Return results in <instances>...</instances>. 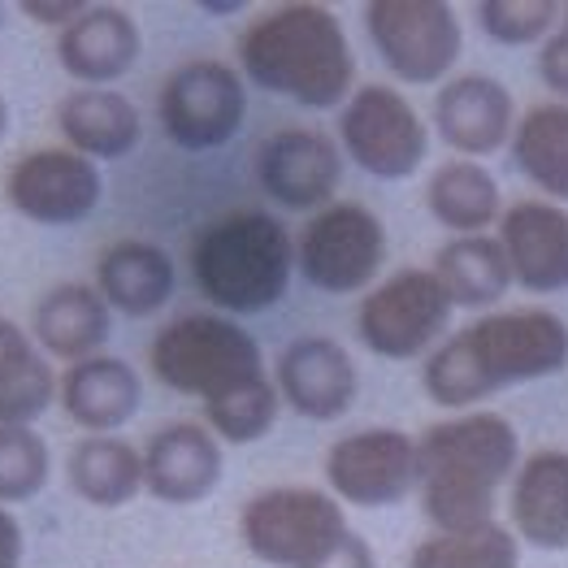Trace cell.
Masks as SVG:
<instances>
[{"instance_id": "1", "label": "cell", "mask_w": 568, "mask_h": 568, "mask_svg": "<svg viewBox=\"0 0 568 568\" xmlns=\"http://www.w3.org/2000/svg\"><path fill=\"white\" fill-rule=\"evenodd\" d=\"M568 369V322L551 308H495L438 343L422 365L429 404L477 413L490 395Z\"/></svg>"}, {"instance_id": "2", "label": "cell", "mask_w": 568, "mask_h": 568, "mask_svg": "<svg viewBox=\"0 0 568 568\" xmlns=\"http://www.w3.org/2000/svg\"><path fill=\"white\" fill-rule=\"evenodd\" d=\"M521 469V438L504 413H456L417 438V495L434 534L495 521L499 490Z\"/></svg>"}, {"instance_id": "3", "label": "cell", "mask_w": 568, "mask_h": 568, "mask_svg": "<svg viewBox=\"0 0 568 568\" xmlns=\"http://www.w3.org/2000/svg\"><path fill=\"white\" fill-rule=\"evenodd\" d=\"M239 74L304 109H343L356 92V52L326 4H278L239 36Z\"/></svg>"}, {"instance_id": "4", "label": "cell", "mask_w": 568, "mask_h": 568, "mask_svg": "<svg viewBox=\"0 0 568 568\" xmlns=\"http://www.w3.org/2000/svg\"><path fill=\"white\" fill-rule=\"evenodd\" d=\"M187 265L195 291L222 317H252L286 295L295 274V239L283 217L265 209H231L191 239Z\"/></svg>"}, {"instance_id": "5", "label": "cell", "mask_w": 568, "mask_h": 568, "mask_svg": "<svg viewBox=\"0 0 568 568\" xmlns=\"http://www.w3.org/2000/svg\"><path fill=\"white\" fill-rule=\"evenodd\" d=\"M148 369L165 390L217 408L231 395L265 382L261 343L222 313H179L148 343Z\"/></svg>"}, {"instance_id": "6", "label": "cell", "mask_w": 568, "mask_h": 568, "mask_svg": "<svg viewBox=\"0 0 568 568\" xmlns=\"http://www.w3.org/2000/svg\"><path fill=\"white\" fill-rule=\"evenodd\" d=\"M352 534L343 504L317 486L256 490L239 513V538L270 568H317Z\"/></svg>"}, {"instance_id": "7", "label": "cell", "mask_w": 568, "mask_h": 568, "mask_svg": "<svg viewBox=\"0 0 568 568\" xmlns=\"http://www.w3.org/2000/svg\"><path fill=\"white\" fill-rule=\"evenodd\" d=\"M386 265V226L374 209L356 200H334L304 222L295 239V270L322 295L374 291Z\"/></svg>"}, {"instance_id": "8", "label": "cell", "mask_w": 568, "mask_h": 568, "mask_svg": "<svg viewBox=\"0 0 568 568\" xmlns=\"http://www.w3.org/2000/svg\"><path fill=\"white\" fill-rule=\"evenodd\" d=\"M365 31L382 65L408 88H443L465 52V27L447 0H369Z\"/></svg>"}, {"instance_id": "9", "label": "cell", "mask_w": 568, "mask_h": 568, "mask_svg": "<svg viewBox=\"0 0 568 568\" xmlns=\"http://www.w3.org/2000/svg\"><path fill=\"white\" fill-rule=\"evenodd\" d=\"M338 152L378 183L413 179L429 156V126L390 83H365L338 109Z\"/></svg>"}, {"instance_id": "10", "label": "cell", "mask_w": 568, "mask_h": 568, "mask_svg": "<svg viewBox=\"0 0 568 568\" xmlns=\"http://www.w3.org/2000/svg\"><path fill=\"white\" fill-rule=\"evenodd\" d=\"M452 300L429 270H399L365 291L356 308V334L378 361H417L438 347L452 322Z\"/></svg>"}, {"instance_id": "11", "label": "cell", "mask_w": 568, "mask_h": 568, "mask_svg": "<svg viewBox=\"0 0 568 568\" xmlns=\"http://www.w3.org/2000/svg\"><path fill=\"white\" fill-rule=\"evenodd\" d=\"M161 131L183 152L226 148L247 122V88L243 74L226 61H187L156 92Z\"/></svg>"}, {"instance_id": "12", "label": "cell", "mask_w": 568, "mask_h": 568, "mask_svg": "<svg viewBox=\"0 0 568 568\" xmlns=\"http://www.w3.org/2000/svg\"><path fill=\"white\" fill-rule=\"evenodd\" d=\"M326 486L352 508H395L417 490V438L369 426L334 438L326 452Z\"/></svg>"}, {"instance_id": "13", "label": "cell", "mask_w": 568, "mask_h": 568, "mask_svg": "<svg viewBox=\"0 0 568 568\" xmlns=\"http://www.w3.org/2000/svg\"><path fill=\"white\" fill-rule=\"evenodd\" d=\"M104 179L95 161L70 148H31L4 174V200L36 226H79L95 213Z\"/></svg>"}, {"instance_id": "14", "label": "cell", "mask_w": 568, "mask_h": 568, "mask_svg": "<svg viewBox=\"0 0 568 568\" xmlns=\"http://www.w3.org/2000/svg\"><path fill=\"white\" fill-rule=\"evenodd\" d=\"M256 183L286 213H322L343 183V152L313 126H283L256 148Z\"/></svg>"}, {"instance_id": "15", "label": "cell", "mask_w": 568, "mask_h": 568, "mask_svg": "<svg viewBox=\"0 0 568 568\" xmlns=\"http://www.w3.org/2000/svg\"><path fill=\"white\" fill-rule=\"evenodd\" d=\"M517 100L495 74H452L434 95V131L456 156L481 161L513 143L517 131Z\"/></svg>"}, {"instance_id": "16", "label": "cell", "mask_w": 568, "mask_h": 568, "mask_svg": "<svg viewBox=\"0 0 568 568\" xmlns=\"http://www.w3.org/2000/svg\"><path fill=\"white\" fill-rule=\"evenodd\" d=\"M274 386L286 408L304 422H338L361 395V369L343 343L326 334H304L278 352Z\"/></svg>"}, {"instance_id": "17", "label": "cell", "mask_w": 568, "mask_h": 568, "mask_svg": "<svg viewBox=\"0 0 568 568\" xmlns=\"http://www.w3.org/2000/svg\"><path fill=\"white\" fill-rule=\"evenodd\" d=\"M226 474L222 438L204 422H170L143 443V490L156 504H204Z\"/></svg>"}, {"instance_id": "18", "label": "cell", "mask_w": 568, "mask_h": 568, "mask_svg": "<svg viewBox=\"0 0 568 568\" xmlns=\"http://www.w3.org/2000/svg\"><path fill=\"white\" fill-rule=\"evenodd\" d=\"M495 239L513 265V283L529 295L568 291V209L551 200H517L504 209Z\"/></svg>"}, {"instance_id": "19", "label": "cell", "mask_w": 568, "mask_h": 568, "mask_svg": "<svg viewBox=\"0 0 568 568\" xmlns=\"http://www.w3.org/2000/svg\"><path fill=\"white\" fill-rule=\"evenodd\" d=\"M140 52V22L118 4H92L79 22L57 31V65L79 79V88H113L135 70Z\"/></svg>"}, {"instance_id": "20", "label": "cell", "mask_w": 568, "mask_h": 568, "mask_svg": "<svg viewBox=\"0 0 568 568\" xmlns=\"http://www.w3.org/2000/svg\"><path fill=\"white\" fill-rule=\"evenodd\" d=\"M513 534L538 551H568V452L538 447L521 456L508 486Z\"/></svg>"}, {"instance_id": "21", "label": "cell", "mask_w": 568, "mask_h": 568, "mask_svg": "<svg viewBox=\"0 0 568 568\" xmlns=\"http://www.w3.org/2000/svg\"><path fill=\"white\" fill-rule=\"evenodd\" d=\"M61 413L88 434H118L143 404V382L122 356H92L61 374L57 386Z\"/></svg>"}, {"instance_id": "22", "label": "cell", "mask_w": 568, "mask_h": 568, "mask_svg": "<svg viewBox=\"0 0 568 568\" xmlns=\"http://www.w3.org/2000/svg\"><path fill=\"white\" fill-rule=\"evenodd\" d=\"M113 331V308L100 300L92 283H57L48 286L31 313V338L48 361L57 356L65 369L79 361L100 356Z\"/></svg>"}, {"instance_id": "23", "label": "cell", "mask_w": 568, "mask_h": 568, "mask_svg": "<svg viewBox=\"0 0 568 568\" xmlns=\"http://www.w3.org/2000/svg\"><path fill=\"white\" fill-rule=\"evenodd\" d=\"M95 291L122 317H152L174 300V261L161 243L148 239H118L95 261Z\"/></svg>"}, {"instance_id": "24", "label": "cell", "mask_w": 568, "mask_h": 568, "mask_svg": "<svg viewBox=\"0 0 568 568\" xmlns=\"http://www.w3.org/2000/svg\"><path fill=\"white\" fill-rule=\"evenodd\" d=\"M57 131L88 161H122L140 148L143 118L118 88H74L57 104Z\"/></svg>"}, {"instance_id": "25", "label": "cell", "mask_w": 568, "mask_h": 568, "mask_svg": "<svg viewBox=\"0 0 568 568\" xmlns=\"http://www.w3.org/2000/svg\"><path fill=\"white\" fill-rule=\"evenodd\" d=\"M429 274L443 283L452 308H469V313H495V304L517 286L513 283V265H508L495 235L447 239L434 252Z\"/></svg>"}, {"instance_id": "26", "label": "cell", "mask_w": 568, "mask_h": 568, "mask_svg": "<svg viewBox=\"0 0 568 568\" xmlns=\"http://www.w3.org/2000/svg\"><path fill=\"white\" fill-rule=\"evenodd\" d=\"M426 209L429 217L452 231V235H486L504 217V195L495 174L481 161H443L426 179Z\"/></svg>"}, {"instance_id": "27", "label": "cell", "mask_w": 568, "mask_h": 568, "mask_svg": "<svg viewBox=\"0 0 568 568\" xmlns=\"http://www.w3.org/2000/svg\"><path fill=\"white\" fill-rule=\"evenodd\" d=\"M65 477L83 504L113 513L143 490V452L131 447L122 434H83L70 447Z\"/></svg>"}, {"instance_id": "28", "label": "cell", "mask_w": 568, "mask_h": 568, "mask_svg": "<svg viewBox=\"0 0 568 568\" xmlns=\"http://www.w3.org/2000/svg\"><path fill=\"white\" fill-rule=\"evenodd\" d=\"M57 369L18 322L0 317V426H36L57 399Z\"/></svg>"}, {"instance_id": "29", "label": "cell", "mask_w": 568, "mask_h": 568, "mask_svg": "<svg viewBox=\"0 0 568 568\" xmlns=\"http://www.w3.org/2000/svg\"><path fill=\"white\" fill-rule=\"evenodd\" d=\"M513 165L521 170L542 200L568 209V104L538 100L517 118L513 131Z\"/></svg>"}, {"instance_id": "30", "label": "cell", "mask_w": 568, "mask_h": 568, "mask_svg": "<svg viewBox=\"0 0 568 568\" xmlns=\"http://www.w3.org/2000/svg\"><path fill=\"white\" fill-rule=\"evenodd\" d=\"M408 568H521V538L504 521L460 534H429L413 547Z\"/></svg>"}, {"instance_id": "31", "label": "cell", "mask_w": 568, "mask_h": 568, "mask_svg": "<svg viewBox=\"0 0 568 568\" xmlns=\"http://www.w3.org/2000/svg\"><path fill=\"white\" fill-rule=\"evenodd\" d=\"M52 477V452L36 426H0V508L31 504Z\"/></svg>"}, {"instance_id": "32", "label": "cell", "mask_w": 568, "mask_h": 568, "mask_svg": "<svg viewBox=\"0 0 568 568\" xmlns=\"http://www.w3.org/2000/svg\"><path fill=\"white\" fill-rule=\"evenodd\" d=\"M565 4L556 0H481L477 4V27L486 31V40L504 48L547 44L556 36Z\"/></svg>"}, {"instance_id": "33", "label": "cell", "mask_w": 568, "mask_h": 568, "mask_svg": "<svg viewBox=\"0 0 568 568\" xmlns=\"http://www.w3.org/2000/svg\"><path fill=\"white\" fill-rule=\"evenodd\" d=\"M278 408H283V395H278L274 378H265L231 395L226 404L209 408L204 426L213 429L222 443H231V447H247V443H261L270 429L278 426Z\"/></svg>"}, {"instance_id": "34", "label": "cell", "mask_w": 568, "mask_h": 568, "mask_svg": "<svg viewBox=\"0 0 568 568\" xmlns=\"http://www.w3.org/2000/svg\"><path fill=\"white\" fill-rule=\"evenodd\" d=\"M538 74H542V88L556 95L560 104H568V31L560 27L542 52H538Z\"/></svg>"}, {"instance_id": "35", "label": "cell", "mask_w": 568, "mask_h": 568, "mask_svg": "<svg viewBox=\"0 0 568 568\" xmlns=\"http://www.w3.org/2000/svg\"><path fill=\"white\" fill-rule=\"evenodd\" d=\"M31 22H40V27H57V31H65L70 22H79L92 4L88 0H22L18 4Z\"/></svg>"}, {"instance_id": "36", "label": "cell", "mask_w": 568, "mask_h": 568, "mask_svg": "<svg viewBox=\"0 0 568 568\" xmlns=\"http://www.w3.org/2000/svg\"><path fill=\"white\" fill-rule=\"evenodd\" d=\"M317 568H378V551L369 547V538H361V534L352 529Z\"/></svg>"}, {"instance_id": "37", "label": "cell", "mask_w": 568, "mask_h": 568, "mask_svg": "<svg viewBox=\"0 0 568 568\" xmlns=\"http://www.w3.org/2000/svg\"><path fill=\"white\" fill-rule=\"evenodd\" d=\"M22 551H27L22 525L9 508H0V568H22Z\"/></svg>"}, {"instance_id": "38", "label": "cell", "mask_w": 568, "mask_h": 568, "mask_svg": "<svg viewBox=\"0 0 568 568\" xmlns=\"http://www.w3.org/2000/svg\"><path fill=\"white\" fill-rule=\"evenodd\" d=\"M4 131H9V104H4V95H0V140H4Z\"/></svg>"}, {"instance_id": "39", "label": "cell", "mask_w": 568, "mask_h": 568, "mask_svg": "<svg viewBox=\"0 0 568 568\" xmlns=\"http://www.w3.org/2000/svg\"><path fill=\"white\" fill-rule=\"evenodd\" d=\"M560 27L568 31V4H565V13H560Z\"/></svg>"}]
</instances>
